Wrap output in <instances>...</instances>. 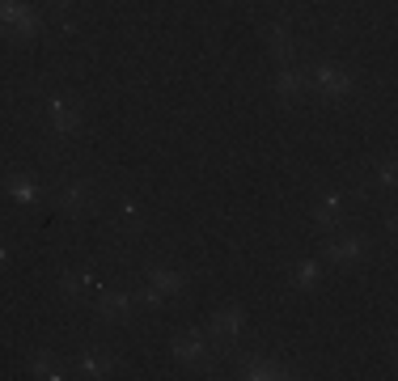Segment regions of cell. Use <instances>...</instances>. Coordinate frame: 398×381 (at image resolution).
I'll return each instance as SVG.
<instances>
[{"mask_svg": "<svg viewBox=\"0 0 398 381\" xmlns=\"http://www.w3.org/2000/svg\"><path fill=\"white\" fill-rule=\"evenodd\" d=\"M314 77H318V85H322V93H326V98H344V93L352 89L348 72H344V68H335V64H318V68H314Z\"/></svg>", "mask_w": 398, "mask_h": 381, "instance_id": "7a4b0ae2", "label": "cell"}, {"mask_svg": "<svg viewBox=\"0 0 398 381\" xmlns=\"http://www.w3.org/2000/svg\"><path fill=\"white\" fill-rule=\"evenodd\" d=\"M330 258H335V263H352V258H360V242H335V246H330Z\"/></svg>", "mask_w": 398, "mask_h": 381, "instance_id": "7c38bea8", "label": "cell"}, {"mask_svg": "<svg viewBox=\"0 0 398 381\" xmlns=\"http://www.w3.org/2000/svg\"><path fill=\"white\" fill-rule=\"evenodd\" d=\"M246 377H284L275 360H246Z\"/></svg>", "mask_w": 398, "mask_h": 381, "instance_id": "30bf717a", "label": "cell"}, {"mask_svg": "<svg viewBox=\"0 0 398 381\" xmlns=\"http://www.w3.org/2000/svg\"><path fill=\"white\" fill-rule=\"evenodd\" d=\"M0 263H5V242H0Z\"/></svg>", "mask_w": 398, "mask_h": 381, "instance_id": "ac0fdd59", "label": "cell"}, {"mask_svg": "<svg viewBox=\"0 0 398 381\" xmlns=\"http://www.w3.org/2000/svg\"><path fill=\"white\" fill-rule=\"evenodd\" d=\"M51 119H55V132H72V127H77V111H72V102L51 98Z\"/></svg>", "mask_w": 398, "mask_h": 381, "instance_id": "277c9868", "label": "cell"}, {"mask_svg": "<svg viewBox=\"0 0 398 381\" xmlns=\"http://www.w3.org/2000/svg\"><path fill=\"white\" fill-rule=\"evenodd\" d=\"M339 221V199L335 195H326L322 199V208H318V225H335Z\"/></svg>", "mask_w": 398, "mask_h": 381, "instance_id": "5bb4252c", "label": "cell"}, {"mask_svg": "<svg viewBox=\"0 0 398 381\" xmlns=\"http://www.w3.org/2000/svg\"><path fill=\"white\" fill-rule=\"evenodd\" d=\"M13 195H17L22 203H34V199H38V187H30V182H13Z\"/></svg>", "mask_w": 398, "mask_h": 381, "instance_id": "e0dca14e", "label": "cell"}, {"mask_svg": "<svg viewBox=\"0 0 398 381\" xmlns=\"http://www.w3.org/2000/svg\"><path fill=\"white\" fill-rule=\"evenodd\" d=\"M30 368H34L38 377H60V368H55V360H51V356H34V360H30Z\"/></svg>", "mask_w": 398, "mask_h": 381, "instance_id": "9a60e30c", "label": "cell"}, {"mask_svg": "<svg viewBox=\"0 0 398 381\" xmlns=\"http://www.w3.org/2000/svg\"><path fill=\"white\" fill-rule=\"evenodd\" d=\"M174 356H178L183 364H199V360H204V339H199V335H178V339H174Z\"/></svg>", "mask_w": 398, "mask_h": 381, "instance_id": "3957f363", "label": "cell"}, {"mask_svg": "<svg viewBox=\"0 0 398 381\" xmlns=\"http://www.w3.org/2000/svg\"><path fill=\"white\" fill-rule=\"evenodd\" d=\"M0 22L13 26V34H17V38H30V34L38 30V17H34L26 5H17V0H0Z\"/></svg>", "mask_w": 398, "mask_h": 381, "instance_id": "6da1fadb", "label": "cell"}, {"mask_svg": "<svg viewBox=\"0 0 398 381\" xmlns=\"http://www.w3.org/2000/svg\"><path fill=\"white\" fill-rule=\"evenodd\" d=\"M267 42H271V51L280 56V64H289V60H293V38H289V30H280V26H275Z\"/></svg>", "mask_w": 398, "mask_h": 381, "instance_id": "52a82bcc", "label": "cell"}, {"mask_svg": "<svg viewBox=\"0 0 398 381\" xmlns=\"http://www.w3.org/2000/svg\"><path fill=\"white\" fill-rule=\"evenodd\" d=\"M81 373H85V377H106V373H110V360H106V356H85V360H81Z\"/></svg>", "mask_w": 398, "mask_h": 381, "instance_id": "4fadbf2b", "label": "cell"}, {"mask_svg": "<svg viewBox=\"0 0 398 381\" xmlns=\"http://www.w3.org/2000/svg\"><path fill=\"white\" fill-rule=\"evenodd\" d=\"M98 313H102V318H123V313H128V297L106 293V297L98 301Z\"/></svg>", "mask_w": 398, "mask_h": 381, "instance_id": "ba28073f", "label": "cell"}, {"mask_svg": "<svg viewBox=\"0 0 398 381\" xmlns=\"http://www.w3.org/2000/svg\"><path fill=\"white\" fill-rule=\"evenodd\" d=\"M85 203H89V191H85L81 182H72V187L64 191V208H68V212H81Z\"/></svg>", "mask_w": 398, "mask_h": 381, "instance_id": "8fae6325", "label": "cell"}, {"mask_svg": "<svg viewBox=\"0 0 398 381\" xmlns=\"http://www.w3.org/2000/svg\"><path fill=\"white\" fill-rule=\"evenodd\" d=\"M275 89H280V98H297V93H301V72L284 68V72L275 77Z\"/></svg>", "mask_w": 398, "mask_h": 381, "instance_id": "9c48e42d", "label": "cell"}, {"mask_svg": "<svg viewBox=\"0 0 398 381\" xmlns=\"http://www.w3.org/2000/svg\"><path fill=\"white\" fill-rule=\"evenodd\" d=\"M297 284H305V288L318 284V267H314V263H301V267H297Z\"/></svg>", "mask_w": 398, "mask_h": 381, "instance_id": "2e32d148", "label": "cell"}, {"mask_svg": "<svg viewBox=\"0 0 398 381\" xmlns=\"http://www.w3.org/2000/svg\"><path fill=\"white\" fill-rule=\"evenodd\" d=\"M148 276H153L157 293H183V276H178V271H165V267H157V271H148Z\"/></svg>", "mask_w": 398, "mask_h": 381, "instance_id": "8992f818", "label": "cell"}, {"mask_svg": "<svg viewBox=\"0 0 398 381\" xmlns=\"http://www.w3.org/2000/svg\"><path fill=\"white\" fill-rule=\"evenodd\" d=\"M242 331V313L238 309H220L212 318V335H238Z\"/></svg>", "mask_w": 398, "mask_h": 381, "instance_id": "5b68a950", "label": "cell"}]
</instances>
